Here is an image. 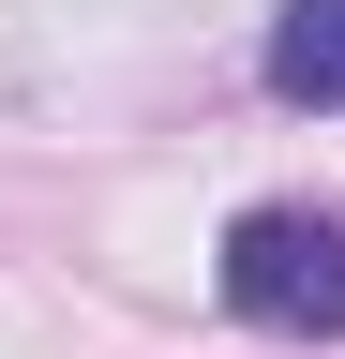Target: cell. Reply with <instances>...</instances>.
<instances>
[{"mask_svg": "<svg viewBox=\"0 0 345 359\" xmlns=\"http://www.w3.org/2000/svg\"><path fill=\"white\" fill-rule=\"evenodd\" d=\"M271 105L345 120V0H285L271 15Z\"/></svg>", "mask_w": 345, "mask_h": 359, "instance_id": "cell-2", "label": "cell"}, {"mask_svg": "<svg viewBox=\"0 0 345 359\" xmlns=\"http://www.w3.org/2000/svg\"><path fill=\"white\" fill-rule=\"evenodd\" d=\"M210 285H226L240 330H271V344H330V330H345V210H300V195L240 210L226 255H210Z\"/></svg>", "mask_w": 345, "mask_h": 359, "instance_id": "cell-1", "label": "cell"}]
</instances>
